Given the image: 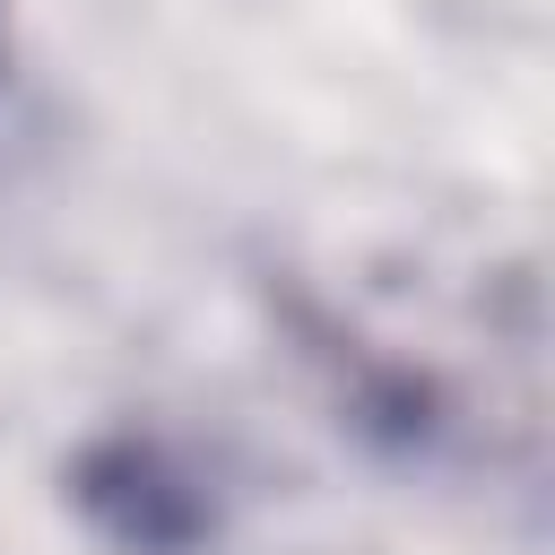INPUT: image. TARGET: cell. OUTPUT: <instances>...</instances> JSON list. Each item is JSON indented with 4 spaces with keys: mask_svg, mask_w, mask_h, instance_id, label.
I'll use <instances>...</instances> for the list:
<instances>
[{
    "mask_svg": "<svg viewBox=\"0 0 555 555\" xmlns=\"http://www.w3.org/2000/svg\"><path fill=\"white\" fill-rule=\"evenodd\" d=\"M69 512L113 555H208L225 538V494L191 442L156 425H104L69 451Z\"/></svg>",
    "mask_w": 555,
    "mask_h": 555,
    "instance_id": "6da1fadb",
    "label": "cell"
}]
</instances>
